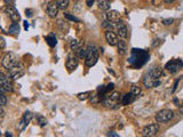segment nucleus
I'll return each mask as SVG.
<instances>
[{
  "instance_id": "obj_1",
  "label": "nucleus",
  "mask_w": 183,
  "mask_h": 137,
  "mask_svg": "<svg viewBox=\"0 0 183 137\" xmlns=\"http://www.w3.org/2000/svg\"><path fill=\"white\" fill-rule=\"evenodd\" d=\"M164 76V71L160 67H151L143 78V84L146 88L157 87L160 85V77Z\"/></svg>"
},
{
  "instance_id": "obj_2",
  "label": "nucleus",
  "mask_w": 183,
  "mask_h": 137,
  "mask_svg": "<svg viewBox=\"0 0 183 137\" xmlns=\"http://www.w3.org/2000/svg\"><path fill=\"white\" fill-rule=\"evenodd\" d=\"M148 58H149V54L146 53L145 50L133 48L130 58V63L134 67H141L144 63L148 62Z\"/></svg>"
},
{
  "instance_id": "obj_3",
  "label": "nucleus",
  "mask_w": 183,
  "mask_h": 137,
  "mask_svg": "<svg viewBox=\"0 0 183 137\" xmlns=\"http://www.w3.org/2000/svg\"><path fill=\"white\" fill-rule=\"evenodd\" d=\"M99 49L95 46H89L87 48V55L85 57V64L87 67H92L99 61Z\"/></svg>"
},
{
  "instance_id": "obj_4",
  "label": "nucleus",
  "mask_w": 183,
  "mask_h": 137,
  "mask_svg": "<svg viewBox=\"0 0 183 137\" xmlns=\"http://www.w3.org/2000/svg\"><path fill=\"white\" fill-rule=\"evenodd\" d=\"M18 63V60H17V56L14 53H6L3 55V61H1V64L5 69L9 71L12 67H14L16 64Z\"/></svg>"
},
{
  "instance_id": "obj_5",
  "label": "nucleus",
  "mask_w": 183,
  "mask_h": 137,
  "mask_svg": "<svg viewBox=\"0 0 183 137\" xmlns=\"http://www.w3.org/2000/svg\"><path fill=\"white\" fill-rule=\"evenodd\" d=\"M24 73H25V67H24L23 64L20 63V62L9 70V76L12 79H14V80H17L18 78L23 77Z\"/></svg>"
},
{
  "instance_id": "obj_6",
  "label": "nucleus",
  "mask_w": 183,
  "mask_h": 137,
  "mask_svg": "<svg viewBox=\"0 0 183 137\" xmlns=\"http://www.w3.org/2000/svg\"><path fill=\"white\" fill-rule=\"evenodd\" d=\"M120 95L119 93H117V91H113L110 96H108V95H105V96L103 97V100H102V103L105 105V106L108 107H113L114 105H117L118 104V102L120 100Z\"/></svg>"
},
{
  "instance_id": "obj_7",
  "label": "nucleus",
  "mask_w": 183,
  "mask_h": 137,
  "mask_svg": "<svg viewBox=\"0 0 183 137\" xmlns=\"http://www.w3.org/2000/svg\"><path fill=\"white\" fill-rule=\"evenodd\" d=\"M174 118V112L172 110H161L156 114L157 122H168Z\"/></svg>"
},
{
  "instance_id": "obj_8",
  "label": "nucleus",
  "mask_w": 183,
  "mask_h": 137,
  "mask_svg": "<svg viewBox=\"0 0 183 137\" xmlns=\"http://www.w3.org/2000/svg\"><path fill=\"white\" fill-rule=\"evenodd\" d=\"M182 67H183V62L180 58L170 61V62L165 65V69H166L168 72H170V73H176V72H179V71L182 69Z\"/></svg>"
},
{
  "instance_id": "obj_9",
  "label": "nucleus",
  "mask_w": 183,
  "mask_h": 137,
  "mask_svg": "<svg viewBox=\"0 0 183 137\" xmlns=\"http://www.w3.org/2000/svg\"><path fill=\"white\" fill-rule=\"evenodd\" d=\"M0 82H1V88H0L1 93H5V91H10L12 93L14 91L13 85L10 82V79L3 72L0 73Z\"/></svg>"
},
{
  "instance_id": "obj_10",
  "label": "nucleus",
  "mask_w": 183,
  "mask_h": 137,
  "mask_svg": "<svg viewBox=\"0 0 183 137\" xmlns=\"http://www.w3.org/2000/svg\"><path fill=\"white\" fill-rule=\"evenodd\" d=\"M65 66L69 71L76 70L78 66V56H76L73 53H70L67 57V62H65Z\"/></svg>"
},
{
  "instance_id": "obj_11",
  "label": "nucleus",
  "mask_w": 183,
  "mask_h": 137,
  "mask_svg": "<svg viewBox=\"0 0 183 137\" xmlns=\"http://www.w3.org/2000/svg\"><path fill=\"white\" fill-rule=\"evenodd\" d=\"M6 13L8 14V16L10 17V20L13 21V23H17V22L21 20L20 14H18L17 9L14 6H7Z\"/></svg>"
},
{
  "instance_id": "obj_12",
  "label": "nucleus",
  "mask_w": 183,
  "mask_h": 137,
  "mask_svg": "<svg viewBox=\"0 0 183 137\" xmlns=\"http://www.w3.org/2000/svg\"><path fill=\"white\" fill-rule=\"evenodd\" d=\"M159 131V126L157 124H151V125H148L145 128L143 129V134L144 136L146 137H151V136H155Z\"/></svg>"
},
{
  "instance_id": "obj_13",
  "label": "nucleus",
  "mask_w": 183,
  "mask_h": 137,
  "mask_svg": "<svg viewBox=\"0 0 183 137\" xmlns=\"http://www.w3.org/2000/svg\"><path fill=\"white\" fill-rule=\"evenodd\" d=\"M117 31H118V34L123 39H126L128 37V29H127L126 24L124 23L123 21H119L118 24H117Z\"/></svg>"
},
{
  "instance_id": "obj_14",
  "label": "nucleus",
  "mask_w": 183,
  "mask_h": 137,
  "mask_svg": "<svg viewBox=\"0 0 183 137\" xmlns=\"http://www.w3.org/2000/svg\"><path fill=\"white\" fill-rule=\"evenodd\" d=\"M105 39H107L108 44L110 46H117L119 40H118V37H117V34L113 32V31H107L105 32Z\"/></svg>"
},
{
  "instance_id": "obj_15",
  "label": "nucleus",
  "mask_w": 183,
  "mask_h": 137,
  "mask_svg": "<svg viewBox=\"0 0 183 137\" xmlns=\"http://www.w3.org/2000/svg\"><path fill=\"white\" fill-rule=\"evenodd\" d=\"M57 13H58V7H57L56 2L48 3V6H47V14L49 15V17H52V18L56 17Z\"/></svg>"
},
{
  "instance_id": "obj_16",
  "label": "nucleus",
  "mask_w": 183,
  "mask_h": 137,
  "mask_svg": "<svg viewBox=\"0 0 183 137\" xmlns=\"http://www.w3.org/2000/svg\"><path fill=\"white\" fill-rule=\"evenodd\" d=\"M107 18H108V21L112 22V23L119 22L120 13H119V12H117V10H109V12L107 13Z\"/></svg>"
},
{
  "instance_id": "obj_17",
  "label": "nucleus",
  "mask_w": 183,
  "mask_h": 137,
  "mask_svg": "<svg viewBox=\"0 0 183 137\" xmlns=\"http://www.w3.org/2000/svg\"><path fill=\"white\" fill-rule=\"evenodd\" d=\"M117 47H118V54H119V55H125V54H126V51H127L126 41L120 40L119 42H118V45H117Z\"/></svg>"
},
{
  "instance_id": "obj_18",
  "label": "nucleus",
  "mask_w": 183,
  "mask_h": 137,
  "mask_svg": "<svg viewBox=\"0 0 183 137\" xmlns=\"http://www.w3.org/2000/svg\"><path fill=\"white\" fill-rule=\"evenodd\" d=\"M45 39H46V42L48 44V46L49 47H55L56 46L57 40H56V37H55V34L54 33H50L49 36L45 37Z\"/></svg>"
},
{
  "instance_id": "obj_19",
  "label": "nucleus",
  "mask_w": 183,
  "mask_h": 137,
  "mask_svg": "<svg viewBox=\"0 0 183 137\" xmlns=\"http://www.w3.org/2000/svg\"><path fill=\"white\" fill-rule=\"evenodd\" d=\"M99 8L101 10H109L110 8V0H97Z\"/></svg>"
},
{
  "instance_id": "obj_20",
  "label": "nucleus",
  "mask_w": 183,
  "mask_h": 137,
  "mask_svg": "<svg viewBox=\"0 0 183 137\" xmlns=\"http://www.w3.org/2000/svg\"><path fill=\"white\" fill-rule=\"evenodd\" d=\"M134 97L135 96H134L132 93L126 94V95H124L123 96V100H121V102H123L124 105H128V104H130L134 100Z\"/></svg>"
},
{
  "instance_id": "obj_21",
  "label": "nucleus",
  "mask_w": 183,
  "mask_h": 137,
  "mask_svg": "<svg viewBox=\"0 0 183 137\" xmlns=\"http://www.w3.org/2000/svg\"><path fill=\"white\" fill-rule=\"evenodd\" d=\"M70 48H71V50L77 51L78 49L81 48V42H80L79 40H77V39H73V40H71V42H70Z\"/></svg>"
},
{
  "instance_id": "obj_22",
  "label": "nucleus",
  "mask_w": 183,
  "mask_h": 137,
  "mask_svg": "<svg viewBox=\"0 0 183 137\" xmlns=\"http://www.w3.org/2000/svg\"><path fill=\"white\" fill-rule=\"evenodd\" d=\"M56 5L58 7V9H67L69 6V0H56Z\"/></svg>"
},
{
  "instance_id": "obj_23",
  "label": "nucleus",
  "mask_w": 183,
  "mask_h": 137,
  "mask_svg": "<svg viewBox=\"0 0 183 137\" xmlns=\"http://www.w3.org/2000/svg\"><path fill=\"white\" fill-rule=\"evenodd\" d=\"M10 34H18L20 33V27H18V24L17 23H13L12 25L9 27V30H8Z\"/></svg>"
},
{
  "instance_id": "obj_24",
  "label": "nucleus",
  "mask_w": 183,
  "mask_h": 137,
  "mask_svg": "<svg viewBox=\"0 0 183 137\" xmlns=\"http://www.w3.org/2000/svg\"><path fill=\"white\" fill-rule=\"evenodd\" d=\"M37 120H38V124H39L40 127H46L47 124H48V120L43 115H37Z\"/></svg>"
},
{
  "instance_id": "obj_25",
  "label": "nucleus",
  "mask_w": 183,
  "mask_h": 137,
  "mask_svg": "<svg viewBox=\"0 0 183 137\" xmlns=\"http://www.w3.org/2000/svg\"><path fill=\"white\" fill-rule=\"evenodd\" d=\"M130 93H132L134 95V96L136 97V96H139V95H141L142 91H141V87H139V86H136V85H134V86H132Z\"/></svg>"
},
{
  "instance_id": "obj_26",
  "label": "nucleus",
  "mask_w": 183,
  "mask_h": 137,
  "mask_svg": "<svg viewBox=\"0 0 183 137\" xmlns=\"http://www.w3.org/2000/svg\"><path fill=\"white\" fill-rule=\"evenodd\" d=\"M32 117H33V114L31 113L30 111H27V112L23 114V120L27 122V125H29L30 124V121L32 120Z\"/></svg>"
},
{
  "instance_id": "obj_27",
  "label": "nucleus",
  "mask_w": 183,
  "mask_h": 137,
  "mask_svg": "<svg viewBox=\"0 0 183 137\" xmlns=\"http://www.w3.org/2000/svg\"><path fill=\"white\" fill-rule=\"evenodd\" d=\"M92 95L90 91H85V93H79L78 94V98L80 100H86L87 98H89V96Z\"/></svg>"
},
{
  "instance_id": "obj_28",
  "label": "nucleus",
  "mask_w": 183,
  "mask_h": 137,
  "mask_svg": "<svg viewBox=\"0 0 183 137\" xmlns=\"http://www.w3.org/2000/svg\"><path fill=\"white\" fill-rule=\"evenodd\" d=\"M102 27H104V29H108L107 31H112L113 30V24L112 22H110V21H104L103 24H102Z\"/></svg>"
},
{
  "instance_id": "obj_29",
  "label": "nucleus",
  "mask_w": 183,
  "mask_h": 137,
  "mask_svg": "<svg viewBox=\"0 0 183 137\" xmlns=\"http://www.w3.org/2000/svg\"><path fill=\"white\" fill-rule=\"evenodd\" d=\"M77 51H78V57H80V58L86 57V55H87V49H86V48L81 47V48H80V49H78Z\"/></svg>"
},
{
  "instance_id": "obj_30",
  "label": "nucleus",
  "mask_w": 183,
  "mask_h": 137,
  "mask_svg": "<svg viewBox=\"0 0 183 137\" xmlns=\"http://www.w3.org/2000/svg\"><path fill=\"white\" fill-rule=\"evenodd\" d=\"M64 16L67 17L68 20L73 21V22H79V18H77L76 16H73V15H71L70 13H64Z\"/></svg>"
},
{
  "instance_id": "obj_31",
  "label": "nucleus",
  "mask_w": 183,
  "mask_h": 137,
  "mask_svg": "<svg viewBox=\"0 0 183 137\" xmlns=\"http://www.w3.org/2000/svg\"><path fill=\"white\" fill-rule=\"evenodd\" d=\"M0 98H1V106H5L7 104V97H6V95L3 93H1V95H0Z\"/></svg>"
},
{
  "instance_id": "obj_32",
  "label": "nucleus",
  "mask_w": 183,
  "mask_h": 137,
  "mask_svg": "<svg viewBox=\"0 0 183 137\" xmlns=\"http://www.w3.org/2000/svg\"><path fill=\"white\" fill-rule=\"evenodd\" d=\"M172 23H174V18H164L163 20L164 25H170Z\"/></svg>"
},
{
  "instance_id": "obj_33",
  "label": "nucleus",
  "mask_w": 183,
  "mask_h": 137,
  "mask_svg": "<svg viewBox=\"0 0 183 137\" xmlns=\"http://www.w3.org/2000/svg\"><path fill=\"white\" fill-rule=\"evenodd\" d=\"M27 126H28L27 122H25V121L22 119V120H21V122H20V130H24V128L27 127Z\"/></svg>"
},
{
  "instance_id": "obj_34",
  "label": "nucleus",
  "mask_w": 183,
  "mask_h": 137,
  "mask_svg": "<svg viewBox=\"0 0 183 137\" xmlns=\"http://www.w3.org/2000/svg\"><path fill=\"white\" fill-rule=\"evenodd\" d=\"M113 88H114V85H113L112 82L108 85V86H107V94H108V93H110L111 91H113Z\"/></svg>"
},
{
  "instance_id": "obj_35",
  "label": "nucleus",
  "mask_w": 183,
  "mask_h": 137,
  "mask_svg": "<svg viewBox=\"0 0 183 137\" xmlns=\"http://www.w3.org/2000/svg\"><path fill=\"white\" fill-rule=\"evenodd\" d=\"M7 6H14V0H3Z\"/></svg>"
},
{
  "instance_id": "obj_36",
  "label": "nucleus",
  "mask_w": 183,
  "mask_h": 137,
  "mask_svg": "<svg viewBox=\"0 0 183 137\" xmlns=\"http://www.w3.org/2000/svg\"><path fill=\"white\" fill-rule=\"evenodd\" d=\"M25 15H27L28 17H32V16H33L32 10H31V9H27V10H25Z\"/></svg>"
},
{
  "instance_id": "obj_37",
  "label": "nucleus",
  "mask_w": 183,
  "mask_h": 137,
  "mask_svg": "<svg viewBox=\"0 0 183 137\" xmlns=\"http://www.w3.org/2000/svg\"><path fill=\"white\" fill-rule=\"evenodd\" d=\"M24 23V30H29V27H30V24H29V22H28V21H24L23 22Z\"/></svg>"
},
{
  "instance_id": "obj_38",
  "label": "nucleus",
  "mask_w": 183,
  "mask_h": 137,
  "mask_svg": "<svg viewBox=\"0 0 183 137\" xmlns=\"http://www.w3.org/2000/svg\"><path fill=\"white\" fill-rule=\"evenodd\" d=\"M179 82H180V79H177V80H176V82H175V86H174L173 89H172V93L176 91V88H177V85H179Z\"/></svg>"
},
{
  "instance_id": "obj_39",
  "label": "nucleus",
  "mask_w": 183,
  "mask_h": 137,
  "mask_svg": "<svg viewBox=\"0 0 183 137\" xmlns=\"http://www.w3.org/2000/svg\"><path fill=\"white\" fill-rule=\"evenodd\" d=\"M94 1H95V0H87V6L88 7H92L93 6V3H94Z\"/></svg>"
},
{
  "instance_id": "obj_40",
  "label": "nucleus",
  "mask_w": 183,
  "mask_h": 137,
  "mask_svg": "<svg viewBox=\"0 0 183 137\" xmlns=\"http://www.w3.org/2000/svg\"><path fill=\"white\" fill-rule=\"evenodd\" d=\"M109 136L110 137H119V135L117 134V133H113V131H111V133L109 134Z\"/></svg>"
},
{
  "instance_id": "obj_41",
  "label": "nucleus",
  "mask_w": 183,
  "mask_h": 137,
  "mask_svg": "<svg viewBox=\"0 0 183 137\" xmlns=\"http://www.w3.org/2000/svg\"><path fill=\"white\" fill-rule=\"evenodd\" d=\"M3 48H5V39L1 37V49H3Z\"/></svg>"
},
{
  "instance_id": "obj_42",
  "label": "nucleus",
  "mask_w": 183,
  "mask_h": 137,
  "mask_svg": "<svg viewBox=\"0 0 183 137\" xmlns=\"http://www.w3.org/2000/svg\"><path fill=\"white\" fill-rule=\"evenodd\" d=\"M5 136H6V137H13V134H12L10 131H7L6 134H5Z\"/></svg>"
},
{
  "instance_id": "obj_43",
  "label": "nucleus",
  "mask_w": 183,
  "mask_h": 137,
  "mask_svg": "<svg viewBox=\"0 0 183 137\" xmlns=\"http://www.w3.org/2000/svg\"><path fill=\"white\" fill-rule=\"evenodd\" d=\"M179 111H180V113L183 114V103L180 105V107H179Z\"/></svg>"
},
{
  "instance_id": "obj_44",
  "label": "nucleus",
  "mask_w": 183,
  "mask_h": 137,
  "mask_svg": "<svg viewBox=\"0 0 183 137\" xmlns=\"http://www.w3.org/2000/svg\"><path fill=\"white\" fill-rule=\"evenodd\" d=\"M164 1H165V2H167V3H170V2H174L175 0H164Z\"/></svg>"
},
{
  "instance_id": "obj_45",
  "label": "nucleus",
  "mask_w": 183,
  "mask_h": 137,
  "mask_svg": "<svg viewBox=\"0 0 183 137\" xmlns=\"http://www.w3.org/2000/svg\"><path fill=\"white\" fill-rule=\"evenodd\" d=\"M144 137H146V136H144Z\"/></svg>"
},
{
  "instance_id": "obj_46",
  "label": "nucleus",
  "mask_w": 183,
  "mask_h": 137,
  "mask_svg": "<svg viewBox=\"0 0 183 137\" xmlns=\"http://www.w3.org/2000/svg\"><path fill=\"white\" fill-rule=\"evenodd\" d=\"M77 1H78V0H77Z\"/></svg>"
}]
</instances>
